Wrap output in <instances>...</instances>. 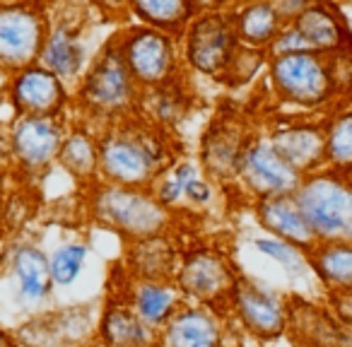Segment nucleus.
<instances>
[{
  "mask_svg": "<svg viewBox=\"0 0 352 347\" xmlns=\"http://www.w3.org/2000/svg\"><path fill=\"white\" fill-rule=\"evenodd\" d=\"M3 183H6V169H0V196H3Z\"/></svg>",
  "mask_w": 352,
  "mask_h": 347,
  "instance_id": "nucleus-40",
  "label": "nucleus"
},
{
  "mask_svg": "<svg viewBox=\"0 0 352 347\" xmlns=\"http://www.w3.org/2000/svg\"><path fill=\"white\" fill-rule=\"evenodd\" d=\"M239 49L234 27V12L206 8L188 25L184 34V58L196 73L208 78H222Z\"/></svg>",
  "mask_w": 352,
  "mask_h": 347,
  "instance_id": "nucleus-6",
  "label": "nucleus"
},
{
  "mask_svg": "<svg viewBox=\"0 0 352 347\" xmlns=\"http://www.w3.org/2000/svg\"><path fill=\"white\" fill-rule=\"evenodd\" d=\"M51 20L41 5L0 3V70L20 73L39 63Z\"/></svg>",
  "mask_w": 352,
  "mask_h": 347,
  "instance_id": "nucleus-7",
  "label": "nucleus"
},
{
  "mask_svg": "<svg viewBox=\"0 0 352 347\" xmlns=\"http://www.w3.org/2000/svg\"><path fill=\"white\" fill-rule=\"evenodd\" d=\"M236 179L244 183L246 191L254 193L256 201H263L275 196H294L304 177L275 152L268 137H249L241 152Z\"/></svg>",
  "mask_w": 352,
  "mask_h": 347,
  "instance_id": "nucleus-10",
  "label": "nucleus"
},
{
  "mask_svg": "<svg viewBox=\"0 0 352 347\" xmlns=\"http://www.w3.org/2000/svg\"><path fill=\"white\" fill-rule=\"evenodd\" d=\"M289 326L307 347H352V328L342 326L326 306L297 299L287 304Z\"/></svg>",
  "mask_w": 352,
  "mask_h": 347,
  "instance_id": "nucleus-18",
  "label": "nucleus"
},
{
  "mask_svg": "<svg viewBox=\"0 0 352 347\" xmlns=\"http://www.w3.org/2000/svg\"><path fill=\"white\" fill-rule=\"evenodd\" d=\"M140 97L142 89L123 60L118 41H109L82 75L78 89L80 107L97 118H123L135 109Z\"/></svg>",
  "mask_w": 352,
  "mask_h": 347,
  "instance_id": "nucleus-4",
  "label": "nucleus"
},
{
  "mask_svg": "<svg viewBox=\"0 0 352 347\" xmlns=\"http://www.w3.org/2000/svg\"><path fill=\"white\" fill-rule=\"evenodd\" d=\"M304 51H311L309 44L304 41V36L299 34V30L294 25H285L283 32L278 34V39L270 44V49L265 54L270 58H278V56H292V54H304Z\"/></svg>",
  "mask_w": 352,
  "mask_h": 347,
  "instance_id": "nucleus-34",
  "label": "nucleus"
},
{
  "mask_svg": "<svg viewBox=\"0 0 352 347\" xmlns=\"http://www.w3.org/2000/svg\"><path fill=\"white\" fill-rule=\"evenodd\" d=\"M246 142H249V137L234 123H227V121L212 123L201 142V159H203V169L208 171V177L217 179V181L236 179L239 159Z\"/></svg>",
  "mask_w": 352,
  "mask_h": 347,
  "instance_id": "nucleus-20",
  "label": "nucleus"
},
{
  "mask_svg": "<svg viewBox=\"0 0 352 347\" xmlns=\"http://www.w3.org/2000/svg\"><path fill=\"white\" fill-rule=\"evenodd\" d=\"M12 164L22 174H41L58 161L65 131L60 116H17L10 126Z\"/></svg>",
  "mask_w": 352,
  "mask_h": 347,
  "instance_id": "nucleus-11",
  "label": "nucleus"
},
{
  "mask_svg": "<svg viewBox=\"0 0 352 347\" xmlns=\"http://www.w3.org/2000/svg\"><path fill=\"white\" fill-rule=\"evenodd\" d=\"M239 278L232 263L222 254L210 249L188 251L176 270V287L184 299H191L198 306L220 309L232 302V289Z\"/></svg>",
  "mask_w": 352,
  "mask_h": 347,
  "instance_id": "nucleus-9",
  "label": "nucleus"
},
{
  "mask_svg": "<svg viewBox=\"0 0 352 347\" xmlns=\"http://www.w3.org/2000/svg\"><path fill=\"white\" fill-rule=\"evenodd\" d=\"M326 309L342 323L352 328V292H326Z\"/></svg>",
  "mask_w": 352,
  "mask_h": 347,
  "instance_id": "nucleus-35",
  "label": "nucleus"
},
{
  "mask_svg": "<svg viewBox=\"0 0 352 347\" xmlns=\"http://www.w3.org/2000/svg\"><path fill=\"white\" fill-rule=\"evenodd\" d=\"M230 306L236 311L239 321L254 335L263 337V340L280 337L289 326L287 302L283 297H278L273 289L263 287V284L244 278V275L236 278Z\"/></svg>",
  "mask_w": 352,
  "mask_h": 347,
  "instance_id": "nucleus-12",
  "label": "nucleus"
},
{
  "mask_svg": "<svg viewBox=\"0 0 352 347\" xmlns=\"http://www.w3.org/2000/svg\"><path fill=\"white\" fill-rule=\"evenodd\" d=\"M270 145L280 157L299 171L302 177L326 169V140H323V123L292 121L275 128L268 135Z\"/></svg>",
  "mask_w": 352,
  "mask_h": 347,
  "instance_id": "nucleus-14",
  "label": "nucleus"
},
{
  "mask_svg": "<svg viewBox=\"0 0 352 347\" xmlns=\"http://www.w3.org/2000/svg\"><path fill=\"white\" fill-rule=\"evenodd\" d=\"M87 54H85L82 32L73 22H56L51 25L46 44L41 49L39 65L60 78L63 82H73L82 75Z\"/></svg>",
  "mask_w": 352,
  "mask_h": 347,
  "instance_id": "nucleus-19",
  "label": "nucleus"
},
{
  "mask_svg": "<svg viewBox=\"0 0 352 347\" xmlns=\"http://www.w3.org/2000/svg\"><path fill=\"white\" fill-rule=\"evenodd\" d=\"M10 270L17 282V299L27 306L41 304L54 292L51 258L34 244H17L10 254Z\"/></svg>",
  "mask_w": 352,
  "mask_h": 347,
  "instance_id": "nucleus-21",
  "label": "nucleus"
},
{
  "mask_svg": "<svg viewBox=\"0 0 352 347\" xmlns=\"http://www.w3.org/2000/svg\"><path fill=\"white\" fill-rule=\"evenodd\" d=\"M254 246L261 251L263 256L273 258L275 263H280L285 268V273L289 278H304L309 273V258L304 251H299L297 246L287 244V241H280V239H273V236H258L254 241Z\"/></svg>",
  "mask_w": 352,
  "mask_h": 347,
  "instance_id": "nucleus-31",
  "label": "nucleus"
},
{
  "mask_svg": "<svg viewBox=\"0 0 352 347\" xmlns=\"http://www.w3.org/2000/svg\"><path fill=\"white\" fill-rule=\"evenodd\" d=\"M234 27L241 46L268 51L270 44L283 32L285 22L275 3H251V5H241L234 12Z\"/></svg>",
  "mask_w": 352,
  "mask_h": 347,
  "instance_id": "nucleus-26",
  "label": "nucleus"
},
{
  "mask_svg": "<svg viewBox=\"0 0 352 347\" xmlns=\"http://www.w3.org/2000/svg\"><path fill=\"white\" fill-rule=\"evenodd\" d=\"M126 304L138 313L142 323L160 333L171 321V316L184 306V294L179 292L176 282L135 280V284H131Z\"/></svg>",
  "mask_w": 352,
  "mask_h": 347,
  "instance_id": "nucleus-22",
  "label": "nucleus"
},
{
  "mask_svg": "<svg viewBox=\"0 0 352 347\" xmlns=\"http://www.w3.org/2000/svg\"><path fill=\"white\" fill-rule=\"evenodd\" d=\"M157 347H222V326L212 309L188 304L160 331Z\"/></svg>",
  "mask_w": 352,
  "mask_h": 347,
  "instance_id": "nucleus-17",
  "label": "nucleus"
},
{
  "mask_svg": "<svg viewBox=\"0 0 352 347\" xmlns=\"http://www.w3.org/2000/svg\"><path fill=\"white\" fill-rule=\"evenodd\" d=\"M87 244H80V241H70L56 249V254L51 256V278L54 284L58 287H68L82 273V265L87 260Z\"/></svg>",
  "mask_w": 352,
  "mask_h": 347,
  "instance_id": "nucleus-32",
  "label": "nucleus"
},
{
  "mask_svg": "<svg viewBox=\"0 0 352 347\" xmlns=\"http://www.w3.org/2000/svg\"><path fill=\"white\" fill-rule=\"evenodd\" d=\"M307 258L326 292H352V244H316Z\"/></svg>",
  "mask_w": 352,
  "mask_h": 347,
  "instance_id": "nucleus-27",
  "label": "nucleus"
},
{
  "mask_svg": "<svg viewBox=\"0 0 352 347\" xmlns=\"http://www.w3.org/2000/svg\"><path fill=\"white\" fill-rule=\"evenodd\" d=\"M12 164V145H10V133L0 131V169H6Z\"/></svg>",
  "mask_w": 352,
  "mask_h": 347,
  "instance_id": "nucleus-37",
  "label": "nucleus"
},
{
  "mask_svg": "<svg viewBox=\"0 0 352 347\" xmlns=\"http://www.w3.org/2000/svg\"><path fill=\"white\" fill-rule=\"evenodd\" d=\"M186 198L191 205H198V208H203V205H208V203L212 201V186H210V181H208L206 177H198V179H193L191 183H188V188H186Z\"/></svg>",
  "mask_w": 352,
  "mask_h": 347,
  "instance_id": "nucleus-36",
  "label": "nucleus"
},
{
  "mask_svg": "<svg viewBox=\"0 0 352 347\" xmlns=\"http://www.w3.org/2000/svg\"><path fill=\"white\" fill-rule=\"evenodd\" d=\"M292 25L299 30L314 54L340 56L345 51H352V34L347 30V22L333 5L309 3Z\"/></svg>",
  "mask_w": 352,
  "mask_h": 347,
  "instance_id": "nucleus-16",
  "label": "nucleus"
},
{
  "mask_svg": "<svg viewBox=\"0 0 352 347\" xmlns=\"http://www.w3.org/2000/svg\"><path fill=\"white\" fill-rule=\"evenodd\" d=\"M99 333L107 347H157L160 340V333L142 323L126 302L109 304Z\"/></svg>",
  "mask_w": 352,
  "mask_h": 347,
  "instance_id": "nucleus-24",
  "label": "nucleus"
},
{
  "mask_svg": "<svg viewBox=\"0 0 352 347\" xmlns=\"http://www.w3.org/2000/svg\"><path fill=\"white\" fill-rule=\"evenodd\" d=\"M294 198L318 244H352V174L333 169L309 174Z\"/></svg>",
  "mask_w": 352,
  "mask_h": 347,
  "instance_id": "nucleus-2",
  "label": "nucleus"
},
{
  "mask_svg": "<svg viewBox=\"0 0 352 347\" xmlns=\"http://www.w3.org/2000/svg\"><path fill=\"white\" fill-rule=\"evenodd\" d=\"M128 258H131V273L135 280L171 282V278H176V270H179V256L166 234L131 241Z\"/></svg>",
  "mask_w": 352,
  "mask_h": 347,
  "instance_id": "nucleus-23",
  "label": "nucleus"
},
{
  "mask_svg": "<svg viewBox=\"0 0 352 347\" xmlns=\"http://www.w3.org/2000/svg\"><path fill=\"white\" fill-rule=\"evenodd\" d=\"M345 107H347V109H352V85L345 89Z\"/></svg>",
  "mask_w": 352,
  "mask_h": 347,
  "instance_id": "nucleus-39",
  "label": "nucleus"
},
{
  "mask_svg": "<svg viewBox=\"0 0 352 347\" xmlns=\"http://www.w3.org/2000/svg\"><path fill=\"white\" fill-rule=\"evenodd\" d=\"M268 78L273 92L283 102L299 109H321L340 92L336 56L314 54V51L270 58Z\"/></svg>",
  "mask_w": 352,
  "mask_h": 347,
  "instance_id": "nucleus-3",
  "label": "nucleus"
},
{
  "mask_svg": "<svg viewBox=\"0 0 352 347\" xmlns=\"http://www.w3.org/2000/svg\"><path fill=\"white\" fill-rule=\"evenodd\" d=\"M256 220L273 239L287 241L309 254L318 244L294 196H275L256 201Z\"/></svg>",
  "mask_w": 352,
  "mask_h": 347,
  "instance_id": "nucleus-15",
  "label": "nucleus"
},
{
  "mask_svg": "<svg viewBox=\"0 0 352 347\" xmlns=\"http://www.w3.org/2000/svg\"><path fill=\"white\" fill-rule=\"evenodd\" d=\"M326 169L352 174V109H340L323 121Z\"/></svg>",
  "mask_w": 352,
  "mask_h": 347,
  "instance_id": "nucleus-29",
  "label": "nucleus"
},
{
  "mask_svg": "<svg viewBox=\"0 0 352 347\" xmlns=\"http://www.w3.org/2000/svg\"><path fill=\"white\" fill-rule=\"evenodd\" d=\"M92 193L94 217L109 230L126 234L131 241L164 234L169 227V210L157 201L152 191L99 183Z\"/></svg>",
  "mask_w": 352,
  "mask_h": 347,
  "instance_id": "nucleus-5",
  "label": "nucleus"
},
{
  "mask_svg": "<svg viewBox=\"0 0 352 347\" xmlns=\"http://www.w3.org/2000/svg\"><path fill=\"white\" fill-rule=\"evenodd\" d=\"M8 97L17 116H60L68 104V87L36 63L12 75Z\"/></svg>",
  "mask_w": 352,
  "mask_h": 347,
  "instance_id": "nucleus-13",
  "label": "nucleus"
},
{
  "mask_svg": "<svg viewBox=\"0 0 352 347\" xmlns=\"http://www.w3.org/2000/svg\"><path fill=\"white\" fill-rule=\"evenodd\" d=\"M118 49L140 89L152 92V89L171 85L176 65H179L174 36L162 34L150 27H135L126 32V36L118 41Z\"/></svg>",
  "mask_w": 352,
  "mask_h": 347,
  "instance_id": "nucleus-8",
  "label": "nucleus"
},
{
  "mask_svg": "<svg viewBox=\"0 0 352 347\" xmlns=\"http://www.w3.org/2000/svg\"><path fill=\"white\" fill-rule=\"evenodd\" d=\"M0 347H15V342H12V337L8 335L6 331H0Z\"/></svg>",
  "mask_w": 352,
  "mask_h": 347,
  "instance_id": "nucleus-38",
  "label": "nucleus"
},
{
  "mask_svg": "<svg viewBox=\"0 0 352 347\" xmlns=\"http://www.w3.org/2000/svg\"><path fill=\"white\" fill-rule=\"evenodd\" d=\"M58 164L80 183H94L99 174V137L89 131H73L65 135Z\"/></svg>",
  "mask_w": 352,
  "mask_h": 347,
  "instance_id": "nucleus-28",
  "label": "nucleus"
},
{
  "mask_svg": "<svg viewBox=\"0 0 352 347\" xmlns=\"http://www.w3.org/2000/svg\"><path fill=\"white\" fill-rule=\"evenodd\" d=\"M265 51H258V49H249V46H241L236 49L234 58H232L230 68L225 70V75L222 78H227V82L232 85H241L246 82V80H251L256 73H258V68L263 65L265 60Z\"/></svg>",
  "mask_w": 352,
  "mask_h": 347,
  "instance_id": "nucleus-33",
  "label": "nucleus"
},
{
  "mask_svg": "<svg viewBox=\"0 0 352 347\" xmlns=\"http://www.w3.org/2000/svg\"><path fill=\"white\" fill-rule=\"evenodd\" d=\"M128 10L142 22V27H150L176 39L186 34L188 25L196 20L203 8L186 0H138L131 3Z\"/></svg>",
  "mask_w": 352,
  "mask_h": 347,
  "instance_id": "nucleus-25",
  "label": "nucleus"
},
{
  "mask_svg": "<svg viewBox=\"0 0 352 347\" xmlns=\"http://www.w3.org/2000/svg\"><path fill=\"white\" fill-rule=\"evenodd\" d=\"M201 174H203L201 166L193 164V161H188V159L176 161L174 166H169V169L164 171V177L155 183V191L152 193H155V198L166 210H171V205H176V203L186 196L188 183L201 177Z\"/></svg>",
  "mask_w": 352,
  "mask_h": 347,
  "instance_id": "nucleus-30",
  "label": "nucleus"
},
{
  "mask_svg": "<svg viewBox=\"0 0 352 347\" xmlns=\"http://www.w3.org/2000/svg\"><path fill=\"white\" fill-rule=\"evenodd\" d=\"M166 150L160 135L133 123H113L99 135V177L102 183L152 191L164 177Z\"/></svg>",
  "mask_w": 352,
  "mask_h": 347,
  "instance_id": "nucleus-1",
  "label": "nucleus"
}]
</instances>
